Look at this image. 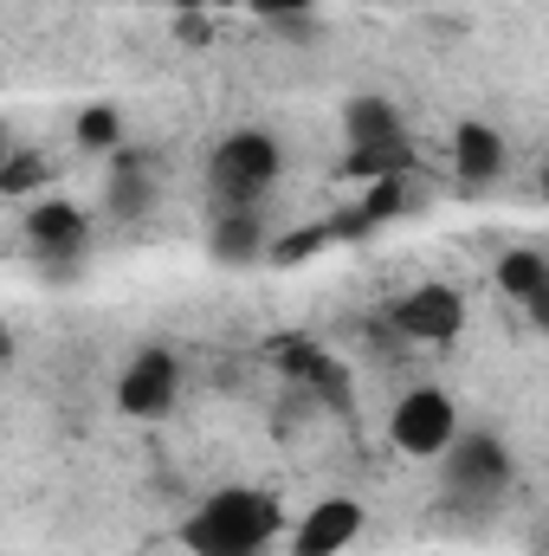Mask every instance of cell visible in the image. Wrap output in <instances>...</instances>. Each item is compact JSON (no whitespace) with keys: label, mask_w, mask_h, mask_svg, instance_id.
<instances>
[{"label":"cell","mask_w":549,"mask_h":556,"mask_svg":"<svg viewBox=\"0 0 549 556\" xmlns=\"http://www.w3.org/2000/svg\"><path fill=\"white\" fill-rule=\"evenodd\" d=\"M362 531H369V511H362L356 498L330 492V498H317V505H310V511L284 531V538H291L284 551H291V556H343L356 538H362Z\"/></svg>","instance_id":"cell-7"},{"label":"cell","mask_w":549,"mask_h":556,"mask_svg":"<svg viewBox=\"0 0 549 556\" xmlns=\"http://www.w3.org/2000/svg\"><path fill=\"white\" fill-rule=\"evenodd\" d=\"M46 181H52V162H46L39 149H26V142H20V149H7V155H0V194H7V201H33Z\"/></svg>","instance_id":"cell-14"},{"label":"cell","mask_w":549,"mask_h":556,"mask_svg":"<svg viewBox=\"0 0 549 556\" xmlns=\"http://www.w3.org/2000/svg\"><path fill=\"white\" fill-rule=\"evenodd\" d=\"M278 538H284V511L259 485H227V492L201 498L181 525L188 556H266Z\"/></svg>","instance_id":"cell-1"},{"label":"cell","mask_w":549,"mask_h":556,"mask_svg":"<svg viewBox=\"0 0 549 556\" xmlns=\"http://www.w3.org/2000/svg\"><path fill=\"white\" fill-rule=\"evenodd\" d=\"M155 207V168L142 162V155H117L111 162V175H104V214L111 220H142Z\"/></svg>","instance_id":"cell-12"},{"label":"cell","mask_w":549,"mask_h":556,"mask_svg":"<svg viewBox=\"0 0 549 556\" xmlns=\"http://www.w3.org/2000/svg\"><path fill=\"white\" fill-rule=\"evenodd\" d=\"M505 162H511V149H505V137H498L491 124L465 117V124L452 130V175H459L465 188H491V181L505 175Z\"/></svg>","instance_id":"cell-11"},{"label":"cell","mask_w":549,"mask_h":556,"mask_svg":"<svg viewBox=\"0 0 549 556\" xmlns=\"http://www.w3.org/2000/svg\"><path fill=\"white\" fill-rule=\"evenodd\" d=\"M491 278H498V291H505L511 304L531 311L537 330H549V253H537V247H511Z\"/></svg>","instance_id":"cell-10"},{"label":"cell","mask_w":549,"mask_h":556,"mask_svg":"<svg viewBox=\"0 0 549 556\" xmlns=\"http://www.w3.org/2000/svg\"><path fill=\"white\" fill-rule=\"evenodd\" d=\"M272 227H266V207H220L214 227H207V253L214 266H259L272 260Z\"/></svg>","instance_id":"cell-9"},{"label":"cell","mask_w":549,"mask_h":556,"mask_svg":"<svg viewBox=\"0 0 549 556\" xmlns=\"http://www.w3.org/2000/svg\"><path fill=\"white\" fill-rule=\"evenodd\" d=\"M214 7H253V0H214Z\"/></svg>","instance_id":"cell-18"},{"label":"cell","mask_w":549,"mask_h":556,"mask_svg":"<svg viewBox=\"0 0 549 556\" xmlns=\"http://www.w3.org/2000/svg\"><path fill=\"white\" fill-rule=\"evenodd\" d=\"M72 137H78V149H91V155H117L124 149V111L117 104H91V111H78Z\"/></svg>","instance_id":"cell-15"},{"label":"cell","mask_w":549,"mask_h":556,"mask_svg":"<svg viewBox=\"0 0 549 556\" xmlns=\"http://www.w3.org/2000/svg\"><path fill=\"white\" fill-rule=\"evenodd\" d=\"M544 201H549V168H544Z\"/></svg>","instance_id":"cell-19"},{"label":"cell","mask_w":549,"mask_h":556,"mask_svg":"<svg viewBox=\"0 0 549 556\" xmlns=\"http://www.w3.org/2000/svg\"><path fill=\"white\" fill-rule=\"evenodd\" d=\"M20 233H26V247H33L46 266L78 260L85 240H91V227H85V214H78L72 201H33V207L20 214Z\"/></svg>","instance_id":"cell-8"},{"label":"cell","mask_w":549,"mask_h":556,"mask_svg":"<svg viewBox=\"0 0 549 556\" xmlns=\"http://www.w3.org/2000/svg\"><path fill=\"white\" fill-rule=\"evenodd\" d=\"M459 433H465L459 427V402L446 389H433V382H413L395 402V415H388V446L401 459H446Z\"/></svg>","instance_id":"cell-3"},{"label":"cell","mask_w":549,"mask_h":556,"mask_svg":"<svg viewBox=\"0 0 549 556\" xmlns=\"http://www.w3.org/2000/svg\"><path fill=\"white\" fill-rule=\"evenodd\" d=\"M446 492L465 505H498L511 492V453L498 433H459L446 453Z\"/></svg>","instance_id":"cell-5"},{"label":"cell","mask_w":549,"mask_h":556,"mask_svg":"<svg viewBox=\"0 0 549 556\" xmlns=\"http://www.w3.org/2000/svg\"><path fill=\"white\" fill-rule=\"evenodd\" d=\"M317 0H253V13H266V20H297V13H310Z\"/></svg>","instance_id":"cell-16"},{"label":"cell","mask_w":549,"mask_h":556,"mask_svg":"<svg viewBox=\"0 0 549 556\" xmlns=\"http://www.w3.org/2000/svg\"><path fill=\"white\" fill-rule=\"evenodd\" d=\"M395 330H401L408 343L446 350V343L465 330V298H459L446 278H426V285H413L408 298L395 304Z\"/></svg>","instance_id":"cell-6"},{"label":"cell","mask_w":549,"mask_h":556,"mask_svg":"<svg viewBox=\"0 0 549 556\" xmlns=\"http://www.w3.org/2000/svg\"><path fill=\"white\" fill-rule=\"evenodd\" d=\"M343 130L356 149H388V142H408V117H401V104L395 98H356L349 111H343Z\"/></svg>","instance_id":"cell-13"},{"label":"cell","mask_w":549,"mask_h":556,"mask_svg":"<svg viewBox=\"0 0 549 556\" xmlns=\"http://www.w3.org/2000/svg\"><path fill=\"white\" fill-rule=\"evenodd\" d=\"M278 175H284V142L272 130H259V124L220 137L214 155H207V194H214V207H266Z\"/></svg>","instance_id":"cell-2"},{"label":"cell","mask_w":549,"mask_h":556,"mask_svg":"<svg viewBox=\"0 0 549 556\" xmlns=\"http://www.w3.org/2000/svg\"><path fill=\"white\" fill-rule=\"evenodd\" d=\"M175 402H181V356L162 350V343L137 350V356L124 363V376H117V415L168 420L175 415Z\"/></svg>","instance_id":"cell-4"},{"label":"cell","mask_w":549,"mask_h":556,"mask_svg":"<svg viewBox=\"0 0 549 556\" xmlns=\"http://www.w3.org/2000/svg\"><path fill=\"white\" fill-rule=\"evenodd\" d=\"M175 7H181V13H201V7H214V0H175Z\"/></svg>","instance_id":"cell-17"}]
</instances>
